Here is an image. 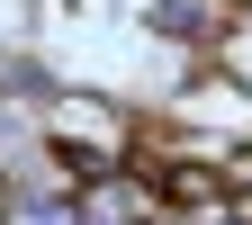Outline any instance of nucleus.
<instances>
[{
	"instance_id": "obj_1",
	"label": "nucleus",
	"mask_w": 252,
	"mask_h": 225,
	"mask_svg": "<svg viewBox=\"0 0 252 225\" xmlns=\"http://www.w3.org/2000/svg\"><path fill=\"white\" fill-rule=\"evenodd\" d=\"M0 225H81V189H9Z\"/></svg>"
},
{
	"instance_id": "obj_2",
	"label": "nucleus",
	"mask_w": 252,
	"mask_h": 225,
	"mask_svg": "<svg viewBox=\"0 0 252 225\" xmlns=\"http://www.w3.org/2000/svg\"><path fill=\"white\" fill-rule=\"evenodd\" d=\"M144 36H162V45H207V0H153V9H144Z\"/></svg>"
},
{
	"instance_id": "obj_3",
	"label": "nucleus",
	"mask_w": 252,
	"mask_h": 225,
	"mask_svg": "<svg viewBox=\"0 0 252 225\" xmlns=\"http://www.w3.org/2000/svg\"><path fill=\"white\" fill-rule=\"evenodd\" d=\"M0 198H9V171H0Z\"/></svg>"
}]
</instances>
